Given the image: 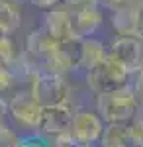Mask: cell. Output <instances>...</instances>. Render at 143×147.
Returning <instances> with one entry per match:
<instances>
[{
	"label": "cell",
	"mask_w": 143,
	"mask_h": 147,
	"mask_svg": "<svg viewBox=\"0 0 143 147\" xmlns=\"http://www.w3.org/2000/svg\"><path fill=\"white\" fill-rule=\"evenodd\" d=\"M78 39L57 41L43 28L33 30L26 39V65L33 71L65 73L77 65Z\"/></svg>",
	"instance_id": "obj_1"
},
{
	"label": "cell",
	"mask_w": 143,
	"mask_h": 147,
	"mask_svg": "<svg viewBox=\"0 0 143 147\" xmlns=\"http://www.w3.org/2000/svg\"><path fill=\"white\" fill-rule=\"evenodd\" d=\"M139 102L135 98L132 82L118 90L98 94L96 112L102 116L106 124H127L132 118L139 114Z\"/></svg>",
	"instance_id": "obj_2"
},
{
	"label": "cell",
	"mask_w": 143,
	"mask_h": 147,
	"mask_svg": "<svg viewBox=\"0 0 143 147\" xmlns=\"http://www.w3.org/2000/svg\"><path fill=\"white\" fill-rule=\"evenodd\" d=\"M35 100L43 108L57 106L69 102V84H67L63 73H51V71H35L30 88Z\"/></svg>",
	"instance_id": "obj_3"
},
{
	"label": "cell",
	"mask_w": 143,
	"mask_h": 147,
	"mask_svg": "<svg viewBox=\"0 0 143 147\" xmlns=\"http://www.w3.org/2000/svg\"><path fill=\"white\" fill-rule=\"evenodd\" d=\"M130 77L132 73L125 67H121L114 59L106 57L90 71H86V84L92 92L104 94V92L118 90L121 86L130 84Z\"/></svg>",
	"instance_id": "obj_4"
},
{
	"label": "cell",
	"mask_w": 143,
	"mask_h": 147,
	"mask_svg": "<svg viewBox=\"0 0 143 147\" xmlns=\"http://www.w3.org/2000/svg\"><path fill=\"white\" fill-rule=\"evenodd\" d=\"M108 57L135 75L143 67V39L135 35H120L108 47Z\"/></svg>",
	"instance_id": "obj_5"
},
{
	"label": "cell",
	"mask_w": 143,
	"mask_h": 147,
	"mask_svg": "<svg viewBox=\"0 0 143 147\" xmlns=\"http://www.w3.org/2000/svg\"><path fill=\"white\" fill-rule=\"evenodd\" d=\"M112 28L120 35H135L143 39V4L141 0H127L112 10Z\"/></svg>",
	"instance_id": "obj_6"
},
{
	"label": "cell",
	"mask_w": 143,
	"mask_h": 147,
	"mask_svg": "<svg viewBox=\"0 0 143 147\" xmlns=\"http://www.w3.org/2000/svg\"><path fill=\"white\" fill-rule=\"evenodd\" d=\"M8 110L10 116L22 125L28 127H37L41 124V116H43V106L33 98L30 92H20L8 102Z\"/></svg>",
	"instance_id": "obj_7"
},
{
	"label": "cell",
	"mask_w": 143,
	"mask_h": 147,
	"mask_svg": "<svg viewBox=\"0 0 143 147\" xmlns=\"http://www.w3.org/2000/svg\"><path fill=\"white\" fill-rule=\"evenodd\" d=\"M104 127H106V122L102 120V116L98 112L78 110V112H75V118H73L71 134L80 143H98Z\"/></svg>",
	"instance_id": "obj_8"
},
{
	"label": "cell",
	"mask_w": 143,
	"mask_h": 147,
	"mask_svg": "<svg viewBox=\"0 0 143 147\" xmlns=\"http://www.w3.org/2000/svg\"><path fill=\"white\" fill-rule=\"evenodd\" d=\"M73 118H75V110H73V106H71L69 102L43 108V116H41L39 129H41L43 134H47V136H59V134L71 131Z\"/></svg>",
	"instance_id": "obj_9"
},
{
	"label": "cell",
	"mask_w": 143,
	"mask_h": 147,
	"mask_svg": "<svg viewBox=\"0 0 143 147\" xmlns=\"http://www.w3.org/2000/svg\"><path fill=\"white\" fill-rule=\"evenodd\" d=\"M47 34L57 41H69L75 39L73 34V12L67 8H49L41 18V26Z\"/></svg>",
	"instance_id": "obj_10"
},
{
	"label": "cell",
	"mask_w": 143,
	"mask_h": 147,
	"mask_svg": "<svg viewBox=\"0 0 143 147\" xmlns=\"http://www.w3.org/2000/svg\"><path fill=\"white\" fill-rule=\"evenodd\" d=\"M104 22V16H102V10H100L98 4H86V6H80V8H75L73 12V34H75V39H84V37H90L98 30Z\"/></svg>",
	"instance_id": "obj_11"
},
{
	"label": "cell",
	"mask_w": 143,
	"mask_h": 147,
	"mask_svg": "<svg viewBox=\"0 0 143 147\" xmlns=\"http://www.w3.org/2000/svg\"><path fill=\"white\" fill-rule=\"evenodd\" d=\"M108 57V49L104 47L102 41L94 37H84L78 41V57H77V69L90 71L94 65H98L102 59Z\"/></svg>",
	"instance_id": "obj_12"
},
{
	"label": "cell",
	"mask_w": 143,
	"mask_h": 147,
	"mask_svg": "<svg viewBox=\"0 0 143 147\" xmlns=\"http://www.w3.org/2000/svg\"><path fill=\"white\" fill-rule=\"evenodd\" d=\"M98 145L100 147H133L130 131H127V124H106Z\"/></svg>",
	"instance_id": "obj_13"
},
{
	"label": "cell",
	"mask_w": 143,
	"mask_h": 147,
	"mask_svg": "<svg viewBox=\"0 0 143 147\" xmlns=\"http://www.w3.org/2000/svg\"><path fill=\"white\" fill-rule=\"evenodd\" d=\"M22 24V14L18 8V2L0 0V30L4 34L12 35Z\"/></svg>",
	"instance_id": "obj_14"
},
{
	"label": "cell",
	"mask_w": 143,
	"mask_h": 147,
	"mask_svg": "<svg viewBox=\"0 0 143 147\" xmlns=\"http://www.w3.org/2000/svg\"><path fill=\"white\" fill-rule=\"evenodd\" d=\"M14 82V63L0 53V92L8 90Z\"/></svg>",
	"instance_id": "obj_15"
},
{
	"label": "cell",
	"mask_w": 143,
	"mask_h": 147,
	"mask_svg": "<svg viewBox=\"0 0 143 147\" xmlns=\"http://www.w3.org/2000/svg\"><path fill=\"white\" fill-rule=\"evenodd\" d=\"M127 131H130L133 147H143V114H137L127 122Z\"/></svg>",
	"instance_id": "obj_16"
},
{
	"label": "cell",
	"mask_w": 143,
	"mask_h": 147,
	"mask_svg": "<svg viewBox=\"0 0 143 147\" xmlns=\"http://www.w3.org/2000/svg\"><path fill=\"white\" fill-rule=\"evenodd\" d=\"M16 147H53L43 136H37V134H33V136H24L18 139V145Z\"/></svg>",
	"instance_id": "obj_17"
},
{
	"label": "cell",
	"mask_w": 143,
	"mask_h": 147,
	"mask_svg": "<svg viewBox=\"0 0 143 147\" xmlns=\"http://www.w3.org/2000/svg\"><path fill=\"white\" fill-rule=\"evenodd\" d=\"M51 145L53 147H80V141L71 131H65V134L53 136V143Z\"/></svg>",
	"instance_id": "obj_18"
},
{
	"label": "cell",
	"mask_w": 143,
	"mask_h": 147,
	"mask_svg": "<svg viewBox=\"0 0 143 147\" xmlns=\"http://www.w3.org/2000/svg\"><path fill=\"white\" fill-rule=\"evenodd\" d=\"M18 139L20 137L16 136L6 124L0 125V147H16L18 145Z\"/></svg>",
	"instance_id": "obj_19"
},
{
	"label": "cell",
	"mask_w": 143,
	"mask_h": 147,
	"mask_svg": "<svg viewBox=\"0 0 143 147\" xmlns=\"http://www.w3.org/2000/svg\"><path fill=\"white\" fill-rule=\"evenodd\" d=\"M133 86V92H135V98L139 102V106L143 108V67L135 73V80L132 82Z\"/></svg>",
	"instance_id": "obj_20"
},
{
	"label": "cell",
	"mask_w": 143,
	"mask_h": 147,
	"mask_svg": "<svg viewBox=\"0 0 143 147\" xmlns=\"http://www.w3.org/2000/svg\"><path fill=\"white\" fill-rule=\"evenodd\" d=\"M30 4H33L35 8H41V10H49V8H55L57 4H61L63 0H28Z\"/></svg>",
	"instance_id": "obj_21"
},
{
	"label": "cell",
	"mask_w": 143,
	"mask_h": 147,
	"mask_svg": "<svg viewBox=\"0 0 143 147\" xmlns=\"http://www.w3.org/2000/svg\"><path fill=\"white\" fill-rule=\"evenodd\" d=\"M127 0H96V4H98L100 8H108V10H116L118 6L121 4H125Z\"/></svg>",
	"instance_id": "obj_22"
},
{
	"label": "cell",
	"mask_w": 143,
	"mask_h": 147,
	"mask_svg": "<svg viewBox=\"0 0 143 147\" xmlns=\"http://www.w3.org/2000/svg\"><path fill=\"white\" fill-rule=\"evenodd\" d=\"M8 116H10V110H8V102H4L2 98H0V125L6 124Z\"/></svg>",
	"instance_id": "obj_23"
},
{
	"label": "cell",
	"mask_w": 143,
	"mask_h": 147,
	"mask_svg": "<svg viewBox=\"0 0 143 147\" xmlns=\"http://www.w3.org/2000/svg\"><path fill=\"white\" fill-rule=\"evenodd\" d=\"M67 6L71 8H80V6H86V4H96V0H63Z\"/></svg>",
	"instance_id": "obj_24"
},
{
	"label": "cell",
	"mask_w": 143,
	"mask_h": 147,
	"mask_svg": "<svg viewBox=\"0 0 143 147\" xmlns=\"http://www.w3.org/2000/svg\"><path fill=\"white\" fill-rule=\"evenodd\" d=\"M6 37H8V34H4V32H2V30H0V45H2V41H4V39H6Z\"/></svg>",
	"instance_id": "obj_25"
},
{
	"label": "cell",
	"mask_w": 143,
	"mask_h": 147,
	"mask_svg": "<svg viewBox=\"0 0 143 147\" xmlns=\"http://www.w3.org/2000/svg\"><path fill=\"white\" fill-rule=\"evenodd\" d=\"M98 143H80V147H96Z\"/></svg>",
	"instance_id": "obj_26"
},
{
	"label": "cell",
	"mask_w": 143,
	"mask_h": 147,
	"mask_svg": "<svg viewBox=\"0 0 143 147\" xmlns=\"http://www.w3.org/2000/svg\"><path fill=\"white\" fill-rule=\"evenodd\" d=\"M12 2H24V0H12Z\"/></svg>",
	"instance_id": "obj_27"
},
{
	"label": "cell",
	"mask_w": 143,
	"mask_h": 147,
	"mask_svg": "<svg viewBox=\"0 0 143 147\" xmlns=\"http://www.w3.org/2000/svg\"><path fill=\"white\" fill-rule=\"evenodd\" d=\"M141 4H143V0H141Z\"/></svg>",
	"instance_id": "obj_28"
}]
</instances>
